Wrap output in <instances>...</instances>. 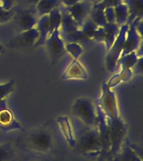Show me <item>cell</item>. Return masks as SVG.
Listing matches in <instances>:
<instances>
[{
  "mask_svg": "<svg viewBox=\"0 0 143 161\" xmlns=\"http://www.w3.org/2000/svg\"><path fill=\"white\" fill-rule=\"evenodd\" d=\"M16 145L19 148L30 153L48 154L54 148L55 138L49 123L34 128L23 134L16 140Z\"/></svg>",
  "mask_w": 143,
  "mask_h": 161,
  "instance_id": "obj_1",
  "label": "cell"
},
{
  "mask_svg": "<svg viewBox=\"0 0 143 161\" xmlns=\"http://www.w3.org/2000/svg\"><path fill=\"white\" fill-rule=\"evenodd\" d=\"M73 148L78 153L89 158H99L101 154V142L97 125L86 127L78 131Z\"/></svg>",
  "mask_w": 143,
  "mask_h": 161,
  "instance_id": "obj_2",
  "label": "cell"
},
{
  "mask_svg": "<svg viewBox=\"0 0 143 161\" xmlns=\"http://www.w3.org/2000/svg\"><path fill=\"white\" fill-rule=\"evenodd\" d=\"M106 120L109 126L110 138V148L106 158L112 160L120 151L123 143L125 142L128 128L126 123L120 115L115 116L111 118H106Z\"/></svg>",
  "mask_w": 143,
  "mask_h": 161,
  "instance_id": "obj_3",
  "label": "cell"
},
{
  "mask_svg": "<svg viewBox=\"0 0 143 161\" xmlns=\"http://www.w3.org/2000/svg\"><path fill=\"white\" fill-rule=\"evenodd\" d=\"M73 116L80 120L86 127L97 125L96 106L91 99L80 97L75 101L71 108Z\"/></svg>",
  "mask_w": 143,
  "mask_h": 161,
  "instance_id": "obj_4",
  "label": "cell"
},
{
  "mask_svg": "<svg viewBox=\"0 0 143 161\" xmlns=\"http://www.w3.org/2000/svg\"><path fill=\"white\" fill-rule=\"evenodd\" d=\"M62 14V21L60 28V33L65 42L78 43L89 41L87 38L83 35L80 27L75 23L68 11L62 5L60 6Z\"/></svg>",
  "mask_w": 143,
  "mask_h": 161,
  "instance_id": "obj_5",
  "label": "cell"
},
{
  "mask_svg": "<svg viewBox=\"0 0 143 161\" xmlns=\"http://www.w3.org/2000/svg\"><path fill=\"white\" fill-rule=\"evenodd\" d=\"M127 30L128 25L126 24L120 26L117 37L111 45V47L107 50V54L105 56V67L110 72H114L116 70V65L122 53Z\"/></svg>",
  "mask_w": 143,
  "mask_h": 161,
  "instance_id": "obj_6",
  "label": "cell"
},
{
  "mask_svg": "<svg viewBox=\"0 0 143 161\" xmlns=\"http://www.w3.org/2000/svg\"><path fill=\"white\" fill-rule=\"evenodd\" d=\"M96 104L99 106V108L101 109L107 118H111L120 115L118 110L116 96L115 92H112L111 89L106 85V82L102 84L101 94L96 102Z\"/></svg>",
  "mask_w": 143,
  "mask_h": 161,
  "instance_id": "obj_7",
  "label": "cell"
},
{
  "mask_svg": "<svg viewBox=\"0 0 143 161\" xmlns=\"http://www.w3.org/2000/svg\"><path fill=\"white\" fill-rule=\"evenodd\" d=\"M44 45L46 47L52 65L57 64L66 52L65 41L60 35V29L55 30L51 35H50Z\"/></svg>",
  "mask_w": 143,
  "mask_h": 161,
  "instance_id": "obj_8",
  "label": "cell"
},
{
  "mask_svg": "<svg viewBox=\"0 0 143 161\" xmlns=\"http://www.w3.org/2000/svg\"><path fill=\"white\" fill-rule=\"evenodd\" d=\"M38 36H39V33L36 28L19 32L18 35H15L10 40V42L8 44V46L12 49H18V50L30 49L34 47Z\"/></svg>",
  "mask_w": 143,
  "mask_h": 161,
  "instance_id": "obj_9",
  "label": "cell"
},
{
  "mask_svg": "<svg viewBox=\"0 0 143 161\" xmlns=\"http://www.w3.org/2000/svg\"><path fill=\"white\" fill-rule=\"evenodd\" d=\"M0 128L4 132L13 130L24 131L19 123L14 118L12 110L8 108L7 101L0 102Z\"/></svg>",
  "mask_w": 143,
  "mask_h": 161,
  "instance_id": "obj_10",
  "label": "cell"
},
{
  "mask_svg": "<svg viewBox=\"0 0 143 161\" xmlns=\"http://www.w3.org/2000/svg\"><path fill=\"white\" fill-rule=\"evenodd\" d=\"M15 27L19 32L35 28L38 22V15L34 8L22 10L14 14Z\"/></svg>",
  "mask_w": 143,
  "mask_h": 161,
  "instance_id": "obj_11",
  "label": "cell"
},
{
  "mask_svg": "<svg viewBox=\"0 0 143 161\" xmlns=\"http://www.w3.org/2000/svg\"><path fill=\"white\" fill-rule=\"evenodd\" d=\"M65 8L75 23L80 27L84 21L89 17L92 4L86 0H80L75 4Z\"/></svg>",
  "mask_w": 143,
  "mask_h": 161,
  "instance_id": "obj_12",
  "label": "cell"
},
{
  "mask_svg": "<svg viewBox=\"0 0 143 161\" xmlns=\"http://www.w3.org/2000/svg\"><path fill=\"white\" fill-rule=\"evenodd\" d=\"M141 40H142V36L139 35V33L136 31L134 23L128 25V30L126 31L125 42H124V47L120 56L128 53L136 51L141 45Z\"/></svg>",
  "mask_w": 143,
  "mask_h": 161,
  "instance_id": "obj_13",
  "label": "cell"
},
{
  "mask_svg": "<svg viewBox=\"0 0 143 161\" xmlns=\"http://www.w3.org/2000/svg\"><path fill=\"white\" fill-rule=\"evenodd\" d=\"M112 161H142L140 154L130 145V141L126 138L123 143L120 151Z\"/></svg>",
  "mask_w": 143,
  "mask_h": 161,
  "instance_id": "obj_14",
  "label": "cell"
},
{
  "mask_svg": "<svg viewBox=\"0 0 143 161\" xmlns=\"http://www.w3.org/2000/svg\"><path fill=\"white\" fill-rule=\"evenodd\" d=\"M87 72L78 59H74L73 61L64 73L62 76L65 80H84L87 78Z\"/></svg>",
  "mask_w": 143,
  "mask_h": 161,
  "instance_id": "obj_15",
  "label": "cell"
},
{
  "mask_svg": "<svg viewBox=\"0 0 143 161\" xmlns=\"http://www.w3.org/2000/svg\"><path fill=\"white\" fill-rule=\"evenodd\" d=\"M35 28L37 29L39 36H38V39L33 49H36V48H39L41 45H45V41L47 40V39L50 36V26H49L48 14L39 17Z\"/></svg>",
  "mask_w": 143,
  "mask_h": 161,
  "instance_id": "obj_16",
  "label": "cell"
},
{
  "mask_svg": "<svg viewBox=\"0 0 143 161\" xmlns=\"http://www.w3.org/2000/svg\"><path fill=\"white\" fill-rule=\"evenodd\" d=\"M128 8V19L126 25H130L133 21L143 17V0H123Z\"/></svg>",
  "mask_w": 143,
  "mask_h": 161,
  "instance_id": "obj_17",
  "label": "cell"
},
{
  "mask_svg": "<svg viewBox=\"0 0 143 161\" xmlns=\"http://www.w3.org/2000/svg\"><path fill=\"white\" fill-rule=\"evenodd\" d=\"M104 29V43H105L106 50H109L113 43L117 37L119 31H120V27L118 26L115 23L112 24H106L103 27Z\"/></svg>",
  "mask_w": 143,
  "mask_h": 161,
  "instance_id": "obj_18",
  "label": "cell"
},
{
  "mask_svg": "<svg viewBox=\"0 0 143 161\" xmlns=\"http://www.w3.org/2000/svg\"><path fill=\"white\" fill-rule=\"evenodd\" d=\"M61 6L60 0H40L34 8L38 17L48 14L49 13L56 7Z\"/></svg>",
  "mask_w": 143,
  "mask_h": 161,
  "instance_id": "obj_19",
  "label": "cell"
},
{
  "mask_svg": "<svg viewBox=\"0 0 143 161\" xmlns=\"http://www.w3.org/2000/svg\"><path fill=\"white\" fill-rule=\"evenodd\" d=\"M139 57L140 56L138 55L136 51H133L121 55L118 60L116 68L120 67V70H131V68L134 66Z\"/></svg>",
  "mask_w": 143,
  "mask_h": 161,
  "instance_id": "obj_20",
  "label": "cell"
},
{
  "mask_svg": "<svg viewBox=\"0 0 143 161\" xmlns=\"http://www.w3.org/2000/svg\"><path fill=\"white\" fill-rule=\"evenodd\" d=\"M48 18H49L50 35H51L55 30H59L61 25L62 14H61V11H60V6L53 8L48 14Z\"/></svg>",
  "mask_w": 143,
  "mask_h": 161,
  "instance_id": "obj_21",
  "label": "cell"
},
{
  "mask_svg": "<svg viewBox=\"0 0 143 161\" xmlns=\"http://www.w3.org/2000/svg\"><path fill=\"white\" fill-rule=\"evenodd\" d=\"M133 73L131 70H120V71L117 74H115L111 76L106 85L110 88L115 87V86L119 85L121 82H126L131 79Z\"/></svg>",
  "mask_w": 143,
  "mask_h": 161,
  "instance_id": "obj_22",
  "label": "cell"
},
{
  "mask_svg": "<svg viewBox=\"0 0 143 161\" xmlns=\"http://www.w3.org/2000/svg\"><path fill=\"white\" fill-rule=\"evenodd\" d=\"M114 10H115V24H116L119 27L125 25V24L127 23L128 16H129L127 6L122 2L120 3H119V4L115 5V7H114Z\"/></svg>",
  "mask_w": 143,
  "mask_h": 161,
  "instance_id": "obj_23",
  "label": "cell"
},
{
  "mask_svg": "<svg viewBox=\"0 0 143 161\" xmlns=\"http://www.w3.org/2000/svg\"><path fill=\"white\" fill-rule=\"evenodd\" d=\"M89 18L95 23V25L100 27H104L107 22L105 19L104 9L98 7L96 5H92V8L90 9Z\"/></svg>",
  "mask_w": 143,
  "mask_h": 161,
  "instance_id": "obj_24",
  "label": "cell"
},
{
  "mask_svg": "<svg viewBox=\"0 0 143 161\" xmlns=\"http://www.w3.org/2000/svg\"><path fill=\"white\" fill-rule=\"evenodd\" d=\"M60 119H61V121H60V127H61L60 128L62 130L63 134L65 135V138L66 139L68 143L73 148L75 145V135L73 133L72 129L70 128L67 118H60Z\"/></svg>",
  "mask_w": 143,
  "mask_h": 161,
  "instance_id": "obj_25",
  "label": "cell"
},
{
  "mask_svg": "<svg viewBox=\"0 0 143 161\" xmlns=\"http://www.w3.org/2000/svg\"><path fill=\"white\" fill-rule=\"evenodd\" d=\"M99 27L95 25V23L93 22L92 20L90 19V18L88 17L84 21L81 26H80V30L82 31L83 35H85V37L87 38L89 40H93V36L95 34L96 29Z\"/></svg>",
  "mask_w": 143,
  "mask_h": 161,
  "instance_id": "obj_26",
  "label": "cell"
},
{
  "mask_svg": "<svg viewBox=\"0 0 143 161\" xmlns=\"http://www.w3.org/2000/svg\"><path fill=\"white\" fill-rule=\"evenodd\" d=\"M14 154V149L11 143L0 144V161H12Z\"/></svg>",
  "mask_w": 143,
  "mask_h": 161,
  "instance_id": "obj_27",
  "label": "cell"
},
{
  "mask_svg": "<svg viewBox=\"0 0 143 161\" xmlns=\"http://www.w3.org/2000/svg\"><path fill=\"white\" fill-rule=\"evenodd\" d=\"M14 88L15 80L13 79L4 84H0V102L6 100V98L14 91Z\"/></svg>",
  "mask_w": 143,
  "mask_h": 161,
  "instance_id": "obj_28",
  "label": "cell"
},
{
  "mask_svg": "<svg viewBox=\"0 0 143 161\" xmlns=\"http://www.w3.org/2000/svg\"><path fill=\"white\" fill-rule=\"evenodd\" d=\"M65 50L70 53L74 59H78L83 52L82 47L78 43H68L65 45Z\"/></svg>",
  "mask_w": 143,
  "mask_h": 161,
  "instance_id": "obj_29",
  "label": "cell"
},
{
  "mask_svg": "<svg viewBox=\"0 0 143 161\" xmlns=\"http://www.w3.org/2000/svg\"><path fill=\"white\" fill-rule=\"evenodd\" d=\"M15 14V10L13 8L11 9H5L0 4V24L8 22V20L13 18Z\"/></svg>",
  "mask_w": 143,
  "mask_h": 161,
  "instance_id": "obj_30",
  "label": "cell"
},
{
  "mask_svg": "<svg viewBox=\"0 0 143 161\" xmlns=\"http://www.w3.org/2000/svg\"><path fill=\"white\" fill-rule=\"evenodd\" d=\"M104 14H105V19L108 24L115 23V10L114 7H107L104 8Z\"/></svg>",
  "mask_w": 143,
  "mask_h": 161,
  "instance_id": "obj_31",
  "label": "cell"
},
{
  "mask_svg": "<svg viewBox=\"0 0 143 161\" xmlns=\"http://www.w3.org/2000/svg\"><path fill=\"white\" fill-rule=\"evenodd\" d=\"M143 57H139L137 61L135 62L132 68H131V71L133 74H137V75H142L143 72Z\"/></svg>",
  "mask_w": 143,
  "mask_h": 161,
  "instance_id": "obj_32",
  "label": "cell"
},
{
  "mask_svg": "<svg viewBox=\"0 0 143 161\" xmlns=\"http://www.w3.org/2000/svg\"><path fill=\"white\" fill-rule=\"evenodd\" d=\"M93 40L98 41V42H104V29L103 27H99L96 29L94 36H93Z\"/></svg>",
  "mask_w": 143,
  "mask_h": 161,
  "instance_id": "obj_33",
  "label": "cell"
},
{
  "mask_svg": "<svg viewBox=\"0 0 143 161\" xmlns=\"http://www.w3.org/2000/svg\"><path fill=\"white\" fill-rule=\"evenodd\" d=\"M15 0H0V4L5 9H11L13 8Z\"/></svg>",
  "mask_w": 143,
  "mask_h": 161,
  "instance_id": "obj_34",
  "label": "cell"
},
{
  "mask_svg": "<svg viewBox=\"0 0 143 161\" xmlns=\"http://www.w3.org/2000/svg\"><path fill=\"white\" fill-rule=\"evenodd\" d=\"M80 0H60V4L64 6V7H69L71 5L75 4L77 2H79Z\"/></svg>",
  "mask_w": 143,
  "mask_h": 161,
  "instance_id": "obj_35",
  "label": "cell"
},
{
  "mask_svg": "<svg viewBox=\"0 0 143 161\" xmlns=\"http://www.w3.org/2000/svg\"><path fill=\"white\" fill-rule=\"evenodd\" d=\"M25 5H28L29 7H34L35 4L37 3L40 0H19Z\"/></svg>",
  "mask_w": 143,
  "mask_h": 161,
  "instance_id": "obj_36",
  "label": "cell"
},
{
  "mask_svg": "<svg viewBox=\"0 0 143 161\" xmlns=\"http://www.w3.org/2000/svg\"><path fill=\"white\" fill-rule=\"evenodd\" d=\"M88 2L91 3L92 5H95V4H98V3H100L102 2V0H86Z\"/></svg>",
  "mask_w": 143,
  "mask_h": 161,
  "instance_id": "obj_37",
  "label": "cell"
},
{
  "mask_svg": "<svg viewBox=\"0 0 143 161\" xmlns=\"http://www.w3.org/2000/svg\"><path fill=\"white\" fill-rule=\"evenodd\" d=\"M2 50H3V47L2 45H0V52H1V51H2Z\"/></svg>",
  "mask_w": 143,
  "mask_h": 161,
  "instance_id": "obj_38",
  "label": "cell"
},
{
  "mask_svg": "<svg viewBox=\"0 0 143 161\" xmlns=\"http://www.w3.org/2000/svg\"><path fill=\"white\" fill-rule=\"evenodd\" d=\"M29 161H38V160H29Z\"/></svg>",
  "mask_w": 143,
  "mask_h": 161,
  "instance_id": "obj_39",
  "label": "cell"
},
{
  "mask_svg": "<svg viewBox=\"0 0 143 161\" xmlns=\"http://www.w3.org/2000/svg\"><path fill=\"white\" fill-rule=\"evenodd\" d=\"M12 161H13V160H12Z\"/></svg>",
  "mask_w": 143,
  "mask_h": 161,
  "instance_id": "obj_40",
  "label": "cell"
}]
</instances>
